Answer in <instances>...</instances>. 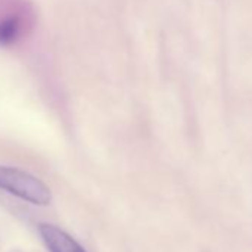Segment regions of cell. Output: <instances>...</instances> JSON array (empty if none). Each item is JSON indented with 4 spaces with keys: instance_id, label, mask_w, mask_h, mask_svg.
<instances>
[{
    "instance_id": "obj_1",
    "label": "cell",
    "mask_w": 252,
    "mask_h": 252,
    "mask_svg": "<svg viewBox=\"0 0 252 252\" xmlns=\"http://www.w3.org/2000/svg\"><path fill=\"white\" fill-rule=\"evenodd\" d=\"M0 190L37 206H45L51 202V190L46 184L18 168L0 166Z\"/></svg>"
},
{
    "instance_id": "obj_2",
    "label": "cell",
    "mask_w": 252,
    "mask_h": 252,
    "mask_svg": "<svg viewBox=\"0 0 252 252\" xmlns=\"http://www.w3.org/2000/svg\"><path fill=\"white\" fill-rule=\"evenodd\" d=\"M39 233L49 252H86L76 239L54 224H39Z\"/></svg>"
}]
</instances>
